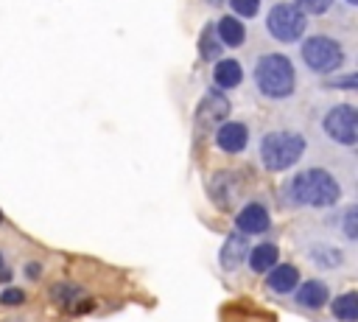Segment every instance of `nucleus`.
<instances>
[{"mask_svg":"<svg viewBox=\"0 0 358 322\" xmlns=\"http://www.w3.org/2000/svg\"><path fill=\"white\" fill-rule=\"evenodd\" d=\"M0 302L3 305H22L25 302V291L22 288H3L0 291Z\"/></svg>","mask_w":358,"mask_h":322,"instance_id":"nucleus-24","label":"nucleus"},{"mask_svg":"<svg viewBox=\"0 0 358 322\" xmlns=\"http://www.w3.org/2000/svg\"><path fill=\"white\" fill-rule=\"evenodd\" d=\"M246 255H249V235L232 230V232L224 238L221 249H218V266H221L224 272H235V269L246 260Z\"/></svg>","mask_w":358,"mask_h":322,"instance_id":"nucleus-10","label":"nucleus"},{"mask_svg":"<svg viewBox=\"0 0 358 322\" xmlns=\"http://www.w3.org/2000/svg\"><path fill=\"white\" fill-rule=\"evenodd\" d=\"M204 3H210V6H224L227 0H204Z\"/></svg>","mask_w":358,"mask_h":322,"instance_id":"nucleus-26","label":"nucleus"},{"mask_svg":"<svg viewBox=\"0 0 358 322\" xmlns=\"http://www.w3.org/2000/svg\"><path fill=\"white\" fill-rule=\"evenodd\" d=\"M327 300H330V288H327L324 280H316V277L299 280V286H296V302H299L302 308L319 311V308L327 305Z\"/></svg>","mask_w":358,"mask_h":322,"instance_id":"nucleus-13","label":"nucleus"},{"mask_svg":"<svg viewBox=\"0 0 358 322\" xmlns=\"http://www.w3.org/2000/svg\"><path fill=\"white\" fill-rule=\"evenodd\" d=\"M277 260H280V249H277V244L263 241V244H257V246H249L246 263H249L252 272L263 274V272H268L271 266H277Z\"/></svg>","mask_w":358,"mask_h":322,"instance_id":"nucleus-16","label":"nucleus"},{"mask_svg":"<svg viewBox=\"0 0 358 322\" xmlns=\"http://www.w3.org/2000/svg\"><path fill=\"white\" fill-rule=\"evenodd\" d=\"M341 182L319 165H310L305 171H296L285 185H282V204L291 207H336L341 202Z\"/></svg>","mask_w":358,"mask_h":322,"instance_id":"nucleus-1","label":"nucleus"},{"mask_svg":"<svg viewBox=\"0 0 358 322\" xmlns=\"http://www.w3.org/2000/svg\"><path fill=\"white\" fill-rule=\"evenodd\" d=\"M305 258H308L316 269H322V272H336V269H341V266L347 263L344 249L336 246V244H330V241H316V244H310V246L305 249Z\"/></svg>","mask_w":358,"mask_h":322,"instance_id":"nucleus-11","label":"nucleus"},{"mask_svg":"<svg viewBox=\"0 0 358 322\" xmlns=\"http://www.w3.org/2000/svg\"><path fill=\"white\" fill-rule=\"evenodd\" d=\"M235 193H238V185H235L232 174H229V171H218V174L213 176V182H210V196H213V202H215L218 207H229L232 199H235Z\"/></svg>","mask_w":358,"mask_h":322,"instance_id":"nucleus-17","label":"nucleus"},{"mask_svg":"<svg viewBox=\"0 0 358 322\" xmlns=\"http://www.w3.org/2000/svg\"><path fill=\"white\" fill-rule=\"evenodd\" d=\"M296 67L282 50H266L255 59L252 84L266 101H285L296 92Z\"/></svg>","mask_w":358,"mask_h":322,"instance_id":"nucleus-2","label":"nucleus"},{"mask_svg":"<svg viewBox=\"0 0 358 322\" xmlns=\"http://www.w3.org/2000/svg\"><path fill=\"white\" fill-rule=\"evenodd\" d=\"M308 143L299 132H291V129H277V132H266L257 143V154H260V165L271 174H280V171H288L294 168L302 154H305Z\"/></svg>","mask_w":358,"mask_h":322,"instance_id":"nucleus-3","label":"nucleus"},{"mask_svg":"<svg viewBox=\"0 0 358 322\" xmlns=\"http://www.w3.org/2000/svg\"><path fill=\"white\" fill-rule=\"evenodd\" d=\"M3 263H6V258H3V252H0V269H3Z\"/></svg>","mask_w":358,"mask_h":322,"instance_id":"nucleus-28","label":"nucleus"},{"mask_svg":"<svg viewBox=\"0 0 358 322\" xmlns=\"http://www.w3.org/2000/svg\"><path fill=\"white\" fill-rule=\"evenodd\" d=\"M330 314L338 322H358V294L355 291H344L330 302Z\"/></svg>","mask_w":358,"mask_h":322,"instance_id":"nucleus-18","label":"nucleus"},{"mask_svg":"<svg viewBox=\"0 0 358 322\" xmlns=\"http://www.w3.org/2000/svg\"><path fill=\"white\" fill-rule=\"evenodd\" d=\"M213 81H215L218 90H235V87H241V81H243V67H241V62L232 59V56L218 59V62L213 64Z\"/></svg>","mask_w":358,"mask_h":322,"instance_id":"nucleus-14","label":"nucleus"},{"mask_svg":"<svg viewBox=\"0 0 358 322\" xmlns=\"http://www.w3.org/2000/svg\"><path fill=\"white\" fill-rule=\"evenodd\" d=\"M271 227V216L260 202H246L235 216V230L243 235H260Z\"/></svg>","mask_w":358,"mask_h":322,"instance_id":"nucleus-9","label":"nucleus"},{"mask_svg":"<svg viewBox=\"0 0 358 322\" xmlns=\"http://www.w3.org/2000/svg\"><path fill=\"white\" fill-rule=\"evenodd\" d=\"M344 3H347V6H355V3H358V0H344Z\"/></svg>","mask_w":358,"mask_h":322,"instance_id":"nucleus-27","label":"nucleus"},{"mask_svg":"<svg viewBox=\"0 0 358 322\" xmlns=\"http://www.w3.org/2000/svg\"><path fill=\"white\" fill-rule=\"evenodd\" d=\"M299 59L302 64L310 70V73H319V76H327L333 70H338L347 59L344 53V45L336 39V36H327V34H313V36H305L302 45H299Z\"/></svg>","mask_w":358,"mask_h":322,"instance_id":"nucleus-4","label":"nucleus"},{"mask_svg":"<svg viewBox=\"0 0 358 322\" xmlns=\"http://www.w3.org/2000/svg\"><path fill=\"white\" fill-rule=\"evenodd\" d=\"M221 50H224V45L215 36V25L213 22L204 25V31L199 36V56H201V62H218L221 59Z\"/></svg>","mask_w":358,"mask_h":322,"instance_id":"nucleus-19","label":"nucleus"},{"mask_svg":"<svg viewBox=\"0 0 358 322\" xmlns=\"http://www.w3.org/2000/svg\"><path fill=\"white\" fill-rule=\"evenodd\" d=\"M299 269L294 266V263H277V266H271L268 272H266V286H268V291H274V294H280V297H285V294H294L296 291V286H299Z\"/></svg>","mask_w":358,"mask_h":322,"instance_id":"nucleus-12","label":"nucleus"},{"mask_svg":"<svg viewBox=\"0 0 358 322\" xmlns=\"http://www.w3.org/2000/svg\"><path fill=\"white\" fill-rule=\"evenodd\" d=\"M229 6H232V11H235L238 17H243V20H252V17L260 14V0H229Z\"/></svg>","mask_w":358,"mask_h":322,"instance_id":"nucleus-23","label":"nucleus"},{"mask_svg":"<svg viewBox=\"0 0 358 322\" xmlns=\"http://www.w3.org/2000/svg\"><path fill=\"white\" fill-rule=\"evenodd\" d=\"M229 109H232V104H229V98L221 90H207L201 95L199 106H196V126L201 132H207V129L224 123L227 115H229Z\"/></svg>","mask_w":358,"mask_h":322,"instance_id":"nucleus-7","label":"nucleus"},{"mask_svg":"<svg viewBox=\"0 0 358 322\" xmlns=\"http://www.w3.org/2000/svg\"><path fill=\"white\" fill-rule=\"evenodd\" d=\"M266 31H268L271 39H277V42H282V45H294V42H299V39L305 36V31H308V17H305L291 0L274 3V6L268 8V14H266Z\"/></svg>","mask_w":358,"mask_h":322,"instance_id":"nucleus-5","label":"nucleus"},{"mask_svg":"<svg viewBox=\"0 0 358 322\" xmlns=\"http://www.w3.org/2000/svg\"><path fill=\"white\" fill-rule=\"evenodd\" d=\"M322 132L330 143L352 148L358 140V112L352 104H336L322 118Z\"/></svg>","mask_w":358,"mask_h":322,"instance_id":"nucleus-6","label":"nucleus"},{"mask_svg":"<svg viewBox=\"0 0 358 322\" xmlns=\"http://www.w3.org/2000/svg\"><path fill=\"white\" fill-rule=\"evenodd\" d=\"M50 297H53V302H59V305H70L73 300L81 297V288H78L76 283H56V286L50 288Z\"/></svg>","mask_w":358,"mask_h":322,"instance_id":"nucleus-21","label":"nucleus"},{"mask_svg":"<svg viewBox=\"0 0 358 322\" xmlns=\"http://www.w3.org/2000/svg\"><path fill=\"white\" fill-rule=\"evenodd\" d=\"M294 6L308 17H322V14H327L330 11V6H333V0H294Z\"/></svg>","mask_w":358,"mask_h":322,"instance_id":"nucleus-22","label":"nucleus"},{"mask_svg":"<svg viewBox=\"0 0 358 322\" xmlns=\"http://www.w3.org/2000/svg\"><path fill=\"white\" fill-rule=\"evenodd\" d=\"M215 25V36H218V42L224 45V48H241L243 45V39H246V31H243V22L238 20V17H232V14H224L218 22H213Z\"/></svg>","mask_w":358,"mask_h":322,"instance_id":"nucleus-15","label":"nucleus"},{"mask_svg":"<svg viewBox=\"0 0 358 322\" xmlns=\"http://www.w3.org/2000/svg\"><path fill=\"white\" fill-rule=\"evenodd\" d=\"M358 78H355V73H347V76H333L330 81H324L327 87H338V90H355L358 84H355Z\"/></svg>","mask_w":358,"mask_h":322,"instance_id":"nucleus-25","label":"nucleus"},{"mask_svg":"<svg viewBox=\"0 0 358 322\" xmlns=\"http://www.w3.org/2000/svg\"><path fill=\"white\" fill-rule=\"evenodd\" d=\"M338 230L344 235V241H358V207L355 204H347L338 216Z\"/></svg>","mask_w":358,"mask_h":322,"instance_id":"nucleus-20","label":"nucleus"},{"mask_svg":"<svg viewBox=\"0 0 358 322\" xmlns=\"http://www.w3.org/2000/svg\"><path fill=\"white\" fill-rule=\"evenodd\" d=\"M249 146V126L241 120H224L215 126V148L224 154H241Z\"/></svg>","mask_w":358,"mask_h":322,"instance_id":"nucleus-8","label":"nucleus"},{"mask_svg":"<svg viewBox=\"0 0 358 322\" xmlns=\"http://www.w3.org/2000/svg\"><path fill=\"white\" fill-rule=\"evenodd\" d=\"M0 224H3V210H0Z\"/></svg>","mask_w":358,"mask_h":322,"instance_id":"nucleus-29","label":"nucleus"}]
</instances>
